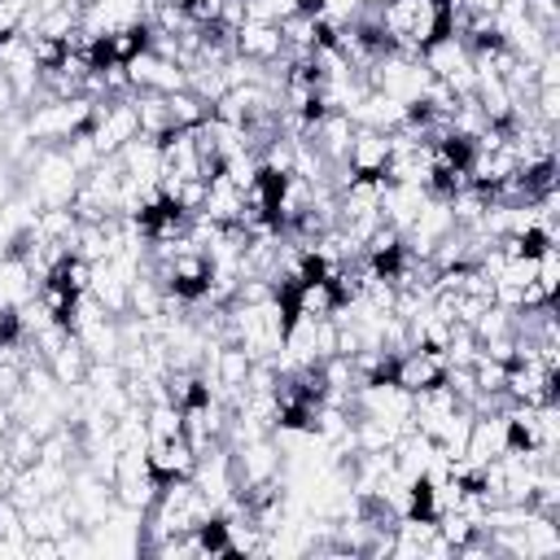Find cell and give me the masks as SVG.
I'll list each match as a JSON object with an SVG mask.
<instances>
[{
  "label": "cell",
  "mask_w": 560,
  "mask_h": 560,
  "mask_svg": "<svg viewBox=\"0 0 560 560\" xmlns=\"http://www.w3.org/2000/svg\"><path fill=\"white\" fill-rule=\"evenodd\" d=\"M44 363L52 368L57 385H66V389H70V385H83V376H88V368H92V359H88V350L79 346V337H74V332H70V337H66V341L44 359Z\"/></svg>",
  "instance_id": "obj_15"
},
{
  "label": "cell",
  "mask_w": 560,
  "mask_h": 560,
  "mask_svg": "<svg viewBox=\"0 0 560 560\" xmlns=\"http://www.w3.org/2000/svg\"><path fill=\"white\" fill-rule=\"evenodd\" d=\"M4 455H9V464H13V468H26V464H35V459H39V438H35L31 429L13 424V429L4 433Z\"/></svg>",
  "instance_id": "obj_20"
},
{
  "label": "cell",
  "mask_w": 560,
  "mask_h": 560,
  "mask_svg": "<svg viewBox=\"0 0 560 560\" xmlns=\"http://www.w3.org/2000/svg\"><path fill=\"white\" fill-rule=\"evenodd\" d=\"M83 4H88V0H83Z\"/></svg>",
  "instance_id": "obj_26"
},
{
  "label": "cell",
  "mask_w": 560,
  "mask_h": 560,
  "mask_svg": "<svg viewBox=\"0 0 560 560\" xmlns=\"http://www.w3.org/2000/svg\"><path fill=\"white\" fill-rule=\"evenodd\" d=\"M166 109H171V127H175V131H179V127H197V122L210 118V105H206L201 96H192L188 88H184V92H166Z\"/></svg>",
  "instance_id": "obj_19"
},
{
  "label": "cell",
  "mask_w": 560,
  "mask_h": 560,
  "mask_svg": "<svg viewBox=\"0 0 560 560\" xmlns=\"http://www.w3.org/2000/svg\"><path fill=\"white\" fill-rule=\"evenodd\" d=\"M22 171V192L44 210V206H70L83 175L79 166L61 153V144H35V153L18 166Z\"/></svg>",
  "instance_id": "obj_2"
},
{
  "label": "cell",
  "mask_w": 560,
  "mask_h": 560,
  "mask_svg": "<svg viewBox=\"0 0 560 560\" xmlns=\"http://www.w3.org/2000/svg\"><path fill=\"white\" fill-rule=\"evenodd\" d=\"M9 429H13V411H9V402H0V442H4Z\"/></svg>",
  "instance_id": "obj_23"
},
{
  "label": "cell",
  "mask_w": 560,
  "mask_h": 560,
  "mask_svg": "<svg viewBox=\"0 0 560 560\" xmlns=\"http://www.w3.org/2000/svg\"><path fill=\"white\" fill-rule=\"evenodd\" d=\"M376 22L389 48L420 52L433 35L446 31V0H385L376 4Z\"/></svg>",
  "instance_id": "obj_1"
},
{
  "label": "cell",
  "mask_w": 560,
  "mask_h": 560,
  "mask_svg": "<svg viewBox=\"0 0 560 560\" xmlns=\"http://www.w3.org/2000/svg\"><path fill=\"white\" fill-rule=\"evenodd\" d=\"M442 354L438 350H429V346H411V350H402L394 363H389V376L402 385V389H424V385H433V381H442Z\"/></svg>",
  "instance_id": "obj_10"
},
{
  "label": "cell",
  "mask_w": 560,
  "mask_h": 560,
  "mask_svg": "<svg viewBox=\"0 0 560 560\" xmlns=\"http://www.w3.org/2000/svg\"><path fill=\"white\" fill-rule=\"evenodd\" d=\"M363 4H385V0H363Z\"/></svg>",
  "instance_id": "obj_25"
},
{
  "label": "cell",
  "mask_w": 560,
  "mask_h": 560,
  "mask_svg": "<svg viewBox=\"0 0 560 560\" xmlns=\"http://www.w3.org/2000/svg\"><path fill=\"white\" fill-rule=\"evenodd\" d=\"M228 451H232V477H236L241 494L258 490V486H271L284 472V455H280L271 433H262L254 442H241V446H228Z\"/></svg>",
  "instance_id": "obj_3"
},
{
  "label": "cell",
  "mask_w": 560,
  "mask_h": 560,
  "mask_svg": "<svg viewBox=\"0 0 560 560\" xmlns=\"http://www.w3.org/2000/svg\"><path fill=\"white\" fill-rule=\"evenodd\" d=\"M39 293V276L26 267L22 254H4L0 258V311L13 315L22 302H31Z\"/></svg>",
  "instance_id": "obj_11"
},
{
  "label": "cell",
  "mask_w": 560,
  "mask_h": 560,
  "mask_svg": "<svg viewBox=\"0 0 560 560\" xmlns=\"http://www.w3.org/2000/svg\"><path fill=\"white\" fill-rule=\"evenodd\" d=\"M429 192H433V188H424V184H389V179H381V219H385L389 228L407 232V228L416 223L420 206L429 201Z\"/></svg>",
  "instance_id": "obj_9"
},
{
  "label": "cell",
  "mask_w": 560,
  "mask_h": 560,
  "mask_svg": "<svg viewBox=\"0 0 560 560\" xmlns=\"http://www.w3.org/2000/svg\"><path fill=\"white\" fill-rule=\"evenodd\" d=\"M232 52L258 61V66H271L284 57V35H280V22H258V18H245L236 31H232Z\"/></svg>",
  "instance_id": "obj_5"
},
{
  "label": "cell",
  "mask_w": 560,
  "mask_h": 560,
  "mask_svg": "<svg viewBox=\"0 0 560 560\" xmlns=\"http://www.w3.org/2000/svg\"><path fill=\"white\" fill-rule=\"evenodd\" d=\"M192 464H197V451L188 438H171V442H149V468L171 481V477H192Z\"/></svg>",
  "instance_id": "obj_13"
},
{
  "label": "cell",
  "mask_w": 560,
  "mask_h": 560,
  "mask_svg": "<svg viewBox=\"0 0 560 560\" xmlns=\"http://www.w3.org/2000/svg\"><path fill=\"white\" fill-rule=\"evenodd\" d=\"M219 13H223V0H188V18L197 26H219Z\"/></svg>",
  "instance_id": "obj_22"
},
{
  "label": "cell",
  "mask_w": 560,
  "mask_h": 560,
  "mask_svg": "<svg viewBox=\"0 0 560 560\" xmlns=\"http://www.w3.org/2000/svg\"><path fill=\"white\" fill-rule=\"evenodd\" d=\"M411 114H416V109H407L402 101H394V96H385V92H376V88H368V92L350 105V122H354V127H372V131H402V127L411 122Z\"/></svg>",
  "instance_id": "obj_6"
},
{
  "label": "cell",
  "mask_w": 560,
  "mask_h": 560,
  "mask_svg": "<svg viewBox=\"0 0 560 560\" xmlns=\"http://www.w3.org/2000/svg\"><path fill=\"white\" fill-rule=\"evenodd\" d=\"M389 131H372V127H354V140H350V153H346V166L354 175H381L385 162H389Z\"/></svg>",
  "instance_id": "obj_12"
},
{
  "label": "cell",
  "mask_w": 560,
  "mask_h": 560,
  "mask_svg": "<svg viewBox=\"0 0 560 560\" xmlns=\"http://www.w3.org/2000/svg\"><path fill=\"white\" fill-rule=\"evenodd\" d=\"M144 424H149V438L153 442H171V438H184V407L162 398V402H149L144 407Z\"/></svg>",
  "instance_id": "obj_17"
},
{
  "label": "cell",
  "mask_w": 560,
  "mask_h": 560,
  "mask_svg": "<svg viewBox=\"0 0 560 560\" xmlns=\"http://www.w3.org/2000/svg\"><path fill=\"white\" fill-rule=\"evenodd\" d=\"M114 442H118V451H149V424H144V407L140 402H131L122 416H114Z\"/></svg>",
  "instance_id": "obj_18"
},
{
  "label": "cell",
  "mask_w": 560,
  "mask_h": 560,
  "mask_svg": "<svg viewBox=\"0 0 560 560\" xmlns=\"http://www.w3.org/2000/svg\"><path fill=\"white\" fill-rule=\"evenodd\" d=\"M197 214H206V219L219 223V228L241 223V219H245V188H236L223 171H214V175L206 179V197H201V210H197Z\"/></svg>",
  "instance_id": "obj_8"
},
{
  "label": "cell",
  "mask_w": 560,
  "mask_h": 560,
  "mask_svg": "<svg viewBox=\"0 0 560 560\" xmlns=\"http://www.w3.org/2000/svg\"><path fill=\"white\" fill-rule=\"evenodd\" d=\"M315 4H319V0H302V9H315Z\"/></svg>",
  "instance_id": "obj_24"
},
{
  "label": "cell",
  "mask_w": 560,
  "mask_h": 560,
  "mask_svg": "<svg viewBox=\"0 0 560 560\" xmlns=\"http://www.w3.org/2000/svg\"><path fill=\"white\" fill-rule=\"evenodd\" d=\"M61 153H66V158L79 166V175H88V171H92V166L105 158V153L96 149V140H92V131H88V127H83V131H74L70 140H61Z\"/></svg>",
  "instance_id": "obj_21"
},
{
  "label": "cell",
  "mask_w": 560,
  "mask_h": 560,
  "mask_svg": "<svg viewBox=\"0 0 560 560\" xmlns=\"http://www.w3.org/2000/svg\"><path fill=\"white\" fill-rule=\"evenodd\" d=\"M114 158H118V166H122L127 179L158 188V179H162V140H158V136H144V131H140V136H131Z\"/></svg>",
  "instance_id": "obj_7"
},
{
  "label": "cell",
  "mask_w": 560,
  "mask_h": 560,
  "mask_svg": "<svg viewBox=\"0 0 560 560\" xmlns=\"http://www.w3.org/2000/svg\"><path fill=\"white\" fill-rule=\"evenodd\" d=\"M109 486H114V499H118L122 508L149 512L153 499H158V490H162V477H158V472H131V477H118V481H109Z\"/></svg>",
  "instance_id": "obj_16"
},
{
  "label": "cell",
  "mask_w": 560,
  "mask_h": 560,
  "mask_svg": "<svg viewBox=\"0 0 560 560\" xmlns=\"http://www.w3.org/2000/svg\"><path fill=\"white\" fill-rule=\"evenodd\" d=\"M92 140H96V149L109 158V153H118L131 136H140V114H136V101L131 96H114V101H101L96 105V114H92Z\"/></svg>",
  "instance_id": "obj_4"
},
{
  "label": "cell",
  "mask_w": 560,
  "mask_h": 560,
  "mask_svg": "<svg viewBox=\"0 0 560 560\" xmlns=\"http://www.w3.org/2000/svg\"><path fill=\"white\" fill-rule=\"evenodd\" d=\"M332 306H337V289H332V280H328L324 271H315V276H306V280L293 284V302H289V311L324 319V315H332Z\"/></svg>",
  "instance_id": "obj_14"
}]
</instances>
